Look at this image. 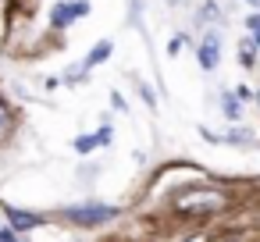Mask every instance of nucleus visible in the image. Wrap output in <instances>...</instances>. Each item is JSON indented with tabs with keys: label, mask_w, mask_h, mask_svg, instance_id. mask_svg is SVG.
<instances>
[{
	"label": "nucleus",
	"mask_w": 260,
	"mask_h": 242,
	"mask_svg": "<svg viewBox=\"0 0 260 242\" xmlns=\"http://www.w3.org/2000/svg\"><path fill=\"white\" fill-rule=\"evenodd\" d=\"M221 111H224L228 118H239V114H242V103H239V96H232V93H228V96L221 100Z\"/></svg>",
	"instance_id": "0eeeda50"
},
{
	"label": "nucleus",
	"mask_w": 260,
	"mask_h": 242,
	"mask_svg": "<svg viewBox=\"0 0 260 242\" xmlns=\"http://www.w3.org/2000/svg\"><path fill=\"white\" fill-rule=\"evenodd\" d=\"M246 25H249V32H253V43L260 47V15H249V18H246Z\"/></svg>",
	"instance_id": "9b49d317"
},
{
	"label": "nucleus",
	"mask_w": 260,
	"mask_h": 242,
	"mask_svg": "<svg viewBox=\"0 0 260 242\" xmlns=\"http://www.w3.org/2000/svg\"><path fill=\"white\" fill-rule=\"evenodd\" d=\"M8 217H11V224H15V228H22V231H25V228H36V224H43V217H36V214H29V210H15V206L8 210Z\"/></svg>",
	"instance_id": "39448f33"
},
{
	"label": "nucleus",
	"mask_w": 260,
	"mask_h": 242,
	"mask_svg": "<svg viewBox=\"0 0 260 242\" xmlns=\"http://www.w3.org/2000/svg\"><path fill=\"white\" fill-rule=\"evenodd\" d=\"M11 132V114H8V107L4 103H0V139H4Z\"/></svg>",
	"instance_id": "1a4fd4ad"
},
{
	"label": "nucleus",
	"mask_w": 260,
	"mask_h": 242,
	"mask_svg": "<svg viewBox=\"0 0 260 242\" xmlns=\"http://www.w3.org/2000/svg\"><path fill=\"white\" fill-rule=\"evenodd\" d=\"M64 217L72 224H104L111 217H118V206H107V203H82V206H68Z\"/></svg>",
	"instance_id": "f03ea898"
},
{
	"label": "nucleus",
	"mask_w": 260,
	"mask_h": 242,
	"mask_svg": "<svg viewBox=\"0 0 260 242\" xmlns=\"http://www.w3.org/2000/svg\"><path fill=\"white\" fill-rule=\"evenodd\" d=\"M217 61H221V40H217L214 32H207L203 43H200V64H203L207 72H214Z\"/></svg>",
	"instance_id": "20e7f679"
},
{
	"label": "nucleus",
	"mask_w": 260,
	"mask_h": 242,
	"mask_svg": "<svg viewBox=\"0 0 260 242\" xmlns=\"http://www.w3.org/2000/svg\"><path fill=\"white\" fill-rule=\"evenodd\" d=\"M89 11V4L86 0H79V4H57L54 8V15H50V22H54V29H68L75 18H82Z\"/></svg>",
	"instance_id": "7ed1b4c3"
},
{
	"label": "nucleus",
	"mask_w": 260,
	"mask_h": 242,
	"mask_svg": "<svg viewBox=\"0 0 260 242\" xmlns=\"http://www.w3.org/2000/svg\"><path fill=\"white\" fill-rule=\"evenodd\" d=\"M111 139H114V135H111V125H104V128L96 132V146H111Z\"/></svg>",
	"instance_id": "f8f14e48"
},
{
	"label": "nucleus",
	"mask_w": 260,
	"mask_h": 242,
	"mask_svg": "<svg viewBox=\"0 0 260 242\" xmlns=\"http://www.w3.org/2000/svg\"><path fill=\"white\" fill-rule=\"evenodd\" d=\"M217 206H224V196L217 189H200V192L178 196V210H185V214H210Z\"/></svg>",
	"instance_id": "f257e3e1"
},
{
	"label": "nucleus",
	"mask_w": 260,
	"mask_h": 242,
	"mask_svg": "<svg viewBox=\"0 0 260 242\" xmlns=\"http://www.w3.org/2000/svg\"><path fill=\"white\" fill-rule=\"evenodd\" d=\"M111 50H114V43H111V40L96 43V47L89 50V57H86V68H93V64H100V61H107V57H111Z\"/></svg>",
	"instance_id": "423d86ee"
},
{
	"label": "nucleus",
	"mask_w": 260,
	"mask_h": 242,
	"mask_svg": "<svg viewBox=\"0 0 260 242\" xmlns=\"http://www.w3.org/2000/svg\"><path fill=\"white\" fill-rule=\"evenodd\" d=\"M224 143H253V135H249L246 128H235L232 135H224Z\"/></svg>",
	"instance_id": "9d476101"
},
{
	"label": "nucleus",
	"mask_w": 260,
	"mask_h": 242,
	"mask_svg": "<svg viewBox=\"0 0 260 242\" xmlns=\"http://www.w3.org/2000/svg\"><path fill=\"white\" fill-rule=\"evenodd\" d=\"M0 242H15V235L11 231H0Z\"/></svg>",
	"instance_id": "ddd939ff"
},
{
	"label": "nucleus",
	"mask_w": 260,
	"mask_h": 242,
	"mask_svg": "<svg viewBox=\"0 0 260 242\" xmlns=\"http://www.w3.org/2000/svg\"><path fill=\"white\" fill-rule=\"evenodd\" d=\"M246 4H253V8H260V0H246Z\"/></svg>",
	"instance_id": "4468645a"
},
{
	"label": "nucleus",
	"mask_w": 260,
	"mask_h": 242,
	"mask_svg": "<svg viewBox=\"0 0 260 242\" xmlns=\"http://www.w3.org/2000/svg\"><path fill=\"white\" fill-rule=\"evenodd\" d=\"M189 242H203V238H189Z\"/></svg>",
	"instance_id": "2eb2a0df"
},
{
	"label": "nucleus",
	"mask_w": 260,
	"mask_h": 242,
	"mask_svg": "<svg viewBox=\"0 0 260 242\" xmlns=\"http://www.w3.org/2000/svg\"><path fill=\"white\" fill-rule=\"evenodd\" d=\"M75 150H79V153L96 150V135H79V139H75Z\"/></svg>",
	"instance_id": "6e6552de"
}]
</instances>
